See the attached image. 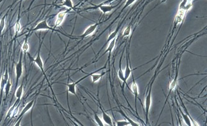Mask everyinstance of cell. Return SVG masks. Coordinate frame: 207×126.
Instances as JSON below:
<instances>
[{"mask_svg":"<svg viewBox=\"0 0 207 126\" xmlns=\"http://www.w3.org/2000/svg\"><path fill=\"white\" fill-rule=\"evenodd\" d=\"M126 68H125V71H124V76H125V80L126 83L127 80L128 79V78H130V75L132 73V71L133 70L130 67L129 60H128V58H126Z\"/></svg>","mask_w":207,"mask_h":126,"instance_id":"cell-15","label":"cell"},{"mask_svg":"<svg viewBox=\"0 0 207 126\" xmlns=\"http://www.w3.org/2000/svg\"><path fill=\"white\" fill-rule=\"evenodd\" d=\"M121 59H120V66H119V69H118V78L121 81L123 82V83L124 84H126V81L125 80V76H124V71L122 70L121 69Z\"/></svg>","mask_w":207,"mask_h":126,"instance_id":"cell-19","label":"cell"},{"mask_svg":"<svg viewBox=\"0 0 207 126\" xmlns=\"http://www.w3.org/2000/svg\"><path fill=\"white\" fill-rule=\"evenodd\" d=\"M40 30H49V31H52V32H58L65 36H66L64 33H63L62 32L57 30L54 28H52V27L49 26L47 23L46 19H44L40 21V23H38L36 25L35 28L32 30V31H40Z\"/></svg>","mask_w":207,"mask_h":126,"instance_id":"cell-2","label":"cell"},{"mask_svg":"<svg viewBox=\"0 0 207 126\" xmlns=\"http://www.w3.org/2000/svg\"><path fill=\"white\" fill-rule=\"evenodd\" d=\"M91 74H87L86 76H84V77H83L82 78L80 79L79 80H78L76 82H74V83H68V84H67L66 86H67V91H68V92L69 93H70V94H73V95L75 96H76V85L77 84H78L79 83H80L81 81H82L83 80H84L85 79L87 78L89 76H90Z\"/></svg>","mask_w":207,"mask_h":126,"instance_id":"cell-5","label":"cell"},{"mask_svg":"<svg viewBox=\"0 0 207 126\" xmlns=\"http://www.w3.org/2000/svg\"><path fill=\"white\" fill-rule=\"evenodd\" d=\"M98 26V23H95L94 24L89 26L88 28L85 30V31L83 32V33L81 35L80 37L85 38V37H88L89 36L92 35L94 32V31H96Z\"/></svg>","mask_w":207,"mask_h":126,"instance_id":"cell-8","label":"cell"},{"mask_svg":"<svg viewBox=\"0 0 207 126\" xmlns=\"http://www.w3.org/2000/svg\"><path fill=\"white\" fill-rule=\"evenodd\" d=\"M23 84H22L19 87H17L15 92V96L18 101L20 102L22 96H23Z\"/></svg>","mask_w":207,"mask_h":126,"instance_id":"cell-17","label":"cell"},{"mask_svg":"<svg viewBox=\"0 0 207 126\" xmlns=\"http://www.w3.org/2000/svg\"><path fill=\"white\" fill-rule=\"evenodd\" d=\"M187 3V0H182V1L180 3V5H179L178 9H184Z\"/></svg>","mask_w":207,"mask_h":126,"instance_id":"cell-34","label":"cell"},{"mask_svg":"<svg viewBox=\"0 0 207 126\" xmlns=\"http://www.w3.org/2000/svg\"><path fill=\"white\" fill-rule=\"evenodd\" d=\"M119 112H120L123 116V117L126 119V120H127L128 121H129L130 123V125H133V126H139V125H141L140 124H139V123H137L136 122H134L133 120H132L130 117H128L125 114V113L124 112H123V111L121 110V109H120V111H118Z\"/></svg>","mask_w":207,"mask_h":126,"instance_id":"cell-23","label":"cell"},{"mask_svg":"<svg viewBox=\"0 0 207 126\" xmlns=\"http://www.w3.org/2000/svg\"><path fill=\"white\" fill-rule=\"evenodd\" d=\"M131 89V91L133 92V94H134V97H135V107H136V110H137V98H138V94H139V89H138V84L135 82V81L134 80V79H133Z\"/></svg>","mask_w":207,"mask_h":126,"instance_id":"cell-11","label":"cell"},{"mask_svg":"<svg viewBox=\"0 0 207 126\" xmlns=\"http://www.w3.org/2000/svg\"><path fill=\"white\" fill-rule=\"evenodd\" d=\"M177 83H178V75L176 74L175 76V78L172 80V81L170 84V86H169L170 92L172 91L173 90H174L176 88V87L177 86Z\"/></svg>","mask_w":207,"mask_h":126,"instance_id":"cell-24","label":"cell"},{"mask_svg":"<svg viewBox=\"0 0 207 126\" xmlns=\"http://www.w3.org/2000/svg\"><path fill=\"white\" fill-rule=\"evenodd\" d=\"M151 105H152V88L149 90L145 100V119H146V124H147L148 122V115L150 111Z\"/></svg>","mask_w":207,"mask_h":126,"instance_id":"cell-4","label":"cell"},{"mask_svg":"<svg viewBox=\"0 0 207 126\" xmlns=\"http://www.w3.org/2000/svg\"><path fill=\"white\" fill-rule=\"evenodd\" d=\"M68 12H69V10H66V11H63V12H61L57 14L55 21H54V27L57 28V27H59L62 24Z\"/></svg>","mask_w":207,"mask_h":126,"instance_id":"cell-6","label":"cell"},{"mask_svg":"<svg viewBox=\"0 0 207 126\" xmlns=\"http://www.w3.org/2000/svg\"><path fill=\"white\" fill-rule=\"evenodd\" d=\"M180 109V112L182 114V116L184 120V122H185V124L188 125V126H190V125H192V122H191V120H190V118L189 117V116H188L187 114H184L183 111L182 110V109L180 108H179Z\"/></svg>","mask_w":207,"mask_h":126,"instance_id":"cell-21","label":"cell"},{"mask_svg":"<svg viewBox=\"0 0 207 126\" xmlns=\"http://www.w3.org/2000/svg\"><path fill=\"white\" fill-rule=\"evenodd\" d=\"M19 105H20V104H18L17 105V106H16V107H15V110H14L13 112L12 116V117H11L13 118V117H16V116H17L18 114V111H19Z\"/></svg>","mask_w":207,"mask_h":126,"instance_id":"cell-32","label":"cell"},{"mask_svg":"<svg viewBox=\"0 0 207 126\" xmlns=\"http://www.w3.org/2000/svg\"><path fill=\"white\" fill-rule=\"evenodd\" d=\"M100 109L101 111H102V119L104 121V122L107 124L108 125L112 126L113 125L112 119H111V117L109 116L108 114L106 113V112L104 111V109L102 108V107L101 105H100Z\"/></svg>","mask_w":207,"mask_h":126,"instance_id":"cell-10","label":"cell"},{"mask_svg":"<svg viewBox=\"0 0 207 126\" xmlns=\"http://www.w3.org/2000/svg\"><path fill=\"white\" fill-rule=\"evenodd\" d=\"M106 74L105 72H103L102 73V74H100V73H97L96 72H94V73H93L91 74V78H92V81L93 83H97V82H98L100 81V79H102L103 76Z\"/></svg>","mask_w":207,"mask_h":126,"instance_id":"cell-16","label":"cell"},{"mask_svg":"<svg viewBox=\"0 0 207 126\" xmlns=\"http://www.w3.org/2000/svg\"><path fill=\"white\" fill-rule=\"evenodd\" d=\"M108 43H109V44H108V48H107V49H106L105 52L103 54V55H102V56H103L105 53H108V61H110V56H111V53H112V51H113V49L115 48V45H116V38H115V39L113 40H111V41H110Z\"/></svg>","mask_w":207,"mask_h":126,"instance_id":"cell-13","label":"cell"},{"mask_svg":"<svg viewBox=\"0 0 207 126\" xmlns=\"http://www.w3.org/2000/svg\"><path fill=\"white\" fill-rule=\"evenodd\" d=\"M34 102H35V99H33V100L30 101L29 102H28L26 104V106L24 107V108L22 109V111H21V113L20 114V116H19V117L18 118V120L21 119V118H23L24 115L26 112H28L30 110V109L33 107V105H34Z\"/></svg>","mask_w":207,"mask_h":126,"instance_id":"cell-12","label":"cell"},{"mask_svg":"<svg viewBox=\"0 0 207 126\" xmlns=\"http://www.w3.org/2000/svg\"><path fill=\"white\" fill-rule=\"evenodd\" d=\"M6 17L7 16L4 15L1 18V21H0V35L2 33V32L3 31L5 28V24H6Z\"/></svg>","mask_w":207,"mask_h":126,"instance_id":"cell-29","label":"cell"},{"mask_svg":"<svg viewBox=\"0 0 207 126\" xmlns=\"http://www.w3.org/2000/svg\"><path fill=\"white\" fill-rule=\"evenodd\" d=\"M36 1V0H32V1L31 2V3H30V6H29V8H28V10L30 9V7L32 6V4H33V3H34L35 1Z\"/></svg>","mask_w":207,"mask_h":126,"instance_id":"cell-36","label":"cell"},{"mask_svg":"<svg viewBox=\"0 0 207 126\" xmlns=\"http://www.w3.org/2000/svg\"><path fill=\"white\" fill-rule=\"evenodd\" d=\"M136 1H137V0H127L126 2V3H125V5L124 8H127V7H128V6H130V5L133 4Z\"/></svg>","mask_w":207,"mask_h":126,"instance_id":"cell-33","label":"cell"},{"mask_svg":"<svg viewBox=\"0 0 207 126\" xmlns=\"http://www.w3.org/2000/svg\"><path fill=\"white\" fill-rule=\"evenodd\" d=\"M118 31H119V27H118V28H117L114 31H113L112 32H111V33L110 34V35L108 36V38H107V42H106V44L108 43L111 40L115 39L117 35H118Z\"/></svg>","mask_w":207,"mask_h":126,"instance_id":"cell-22","label":"cell"},{"mask_svg":"<svg viewBox=\"0 0 207 126\" xmlns=\"http://www.w3.org/2000/svg\"><path fill=\"white\" fill-rule=\"evenodd\" d=\"M61 6H66L72 10H75L73 3L72 0H64L62 4H61Z\"/></svg>","mask_w":207,"mask_h":126,"instance_id":"cell-25","label":"cell"},{"mask_svg":"<svg viewBox=\"0 0 207 126\" xmlns=\"http://www.w3.org/2000/svg\"><path fill=\"white\" fill-rule=\"evenodd\" d=\"M9 79V73H8V69H6V71H5L4 74H3V76H2L1 78V82H0V87H1V93L3 92V91L4 90V86L6 85L8 80Z\"/></svg>","mask_w":207,"mask_h":126,"instance_id":"cell-14","label":"cell"},{"mask_svg":"<svg viewBox=\"0 0 207 126\" xmlns=\"http://www.w3.org/2000/svg\"><path fill=\"white\" fill-rule=\"evenodd\" d=\"M93 116H94V121L96 122V123L98 124V125L99 126H104V124L103 122V121L102 120V119H100V117L98 116V115L97 114V112H95L93 110Z\"/></svg>","mask_w":207,"mask_h":126,"instance_id":"cell-28","label":"cell"},{"mask_svg":"<svg viewBox=\"0 0 207 126\" xmlns=\"http://www.w3.org/2000/svg\"><path fill=\"white\" fill-rule=\"evenodd\" d=\"M23 1V0H21V1Z\"/></svg>","mask_w":207,"mask_h":126,"instance_id":"cell-38","label":"cell"},{"mask_svg":"<svg viewBox=\"0 0 207 126\" xmlns=\"http://www.w3.org/2000/svg\"><path fill=\"white\" fill-rule=\"evenodd\" d=\"M29 49H30V46H29L28 41V36H26L25 40H24L23 43L22 44L21 50L25 54H26L28 53V51Z\"/></svg>","mask_w":207,"mask_h":126,"instance_id":"cell-18","label":"cell"},{"mask_svg":"<svg viewBox=\"0 0 207 126\" xmlns=\"http://www.w3.org/2000/svg\"><path fill=\"white\" fill-rule=\"evenodd\" d=\"M11 87H12V83H11V79H10V78H9V79L8 80L7 83L6 85H5L4 88L5 95H6V98L8 97V94H9V92H10Z\"/></svg>","mask_w":207,"mask_h":126,"instance_id":"cell-27","label":"cell"},{"mask_svg":"<svg viewBox=\"0 0 207 126\" xmlns=\"http://www.w3.org/2000/svg\"><path fill=\"white\" fill-rule=\"evenodd\" d=\"M21 119H22V118L18 119V122H16V123L15 124V125H16V126H17V125H20V122H21Z\"/></svg>","mask_w":207,"mask_h":126,"instance_id":"cell-35","label":"cell"},{"mask_svg":"<svg viewBox=\"0 0 207 126\" xmlns=\"http://www.w3.org/2000/svg\"><path fill=\"white\" fill-rule=\"evenodd\" d=\"M188 1H192V0H187Z\"/></svg>","mask_w":207,"mask_h":126,"instance_id":"cell-37","label":"cell"},{"mask_svg":"<svg viewBox=\"0 0 207 126\" xmlns=\"http://www.w3.org/2000/svg\"><path fill=\"white\" fill-rule=\"evenodd\" d=\"M187 12L184 9H178L177 14L175 16V21L176 24H180L183 21Z\"/></svg>","mask_w":207,"mask_h":126,"instance_id":"cell-9","label":"cell"},{"mask_svg":"<svg viewBox=\"0 0 207 126\" xmlns=\"http://www.w3.org/2000/svg\"><path fill=\"white\" fill-rule=\"evenodd\" d=\"M131 32V28L130 26H128L125 29V30L123 32L122 36L123 37H128L129 36Z\"/></svg>","mask_w":207,"mask_h":126,"instance_id":"cell-30","label":"cell"},{"mask_svg":"<svg viewBox=\"0 0 207 126\" xmlns=\"http://www.w3.org/2000/svg\"><path fill=\"white\" fill-rule=\"evenodd\" d=\"M19 103H20V101H18V100H16V101L15 102V104L13 105V106H12V107H11L9 108V109L8 111L7 116L6 119H8V118H9V117H12L13 111L15 110V107H16V106H17V105Z\"/></svg>","mask_w":207,"mask_h":126,"instance_id":"cell-26","label":"cell"},{"mask_svg":"<svg viewBox=\"0 0 207 126\" xmlns=\"http://www.w3.org/2000/svg\"><path fill=\"white\" fill-rule=\"evenodd\" d=\"M116 124L117 126H126L130 125V123L128 120H116Z\"/></svg>","mask_w":207,"mask_h":126,"instance_id":"cell-31","label":"cell"},{"mask_svg":"<svg viewBox=\"0 0 207 126\" xmlns=\"http://www.w3.org/2000/svg\"><path fill=\"white\" fill-rule=\"evenodd\" d=\"M23 73V56L21 54L20 58L18 63L16 64L15 66V74H16V88H17V86L19 83V80L22 76Z\"/></svg>","mask_w":207,"mask_h":126,"instance_id":"cell-3","label":"cell"},{"mask_svg":"<svg viewBox=\"0 0 207 126\" xmlns=\"http://www.w3.org/2000/svg\"><path fill=\"white\" fill-rule=\"evenodd\" d=\"M20 11H19V13H18V16L17 18V21H16V23H15V35H18L19 32L21 31V25L20 22Z\"/></svg>","mask_w":207,"mask_h":126,"instance_id":"cell-20","label":"cell"},{"mask_svg":"<svg viewBox=\"0 0 207 126\" xmlns=\"http://www.w3.org/2000/svg\"><path fill=\"white\" fill-rule=\"evenodd\" d=\"M115 7H116L115 6H113V5L101 4L97 5V6H95L94 8H89L88 9L98 8L103 14H107V13H110Z\"/></svg>","mask_w":207,"mask_h":126,"instance_id":"cell-7","label":"cell"},{"mask_svg":"<svg viewBox=\"0 0 207 126\" xmlns=\"http://www.w3.org/2000/svg\"><path fill=\"white\" fill-rule=\"evenodd\" d=\"M41 45H42V42L40 44V46H39V48H38V54H37V56L35 58H31V60L32 61L35 63V64L37 66L40 68V69L41 71V72L43 73V74L44 75V78H46V81H48V83L49 84V86L50 87V88H51L52 91V92H53V94L54 95V96L55 97V95L54 94V92H53V91L52 89V86H50V84L49 83V81L48 79V78H47V76H46V73H45V71H44V63H43V60L41 59V55H40V51H41Z\"/></svg>","mask_w":207,"mask_h":126,"instance_id":"cell-1","label":"cell"}]
</instances>
